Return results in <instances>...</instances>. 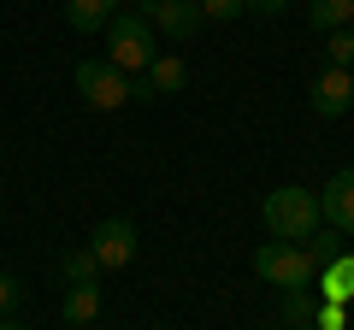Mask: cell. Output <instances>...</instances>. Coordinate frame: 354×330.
Instances as JSON below:
<instances>
[{
  "label": "cell",
  "mask_w": 354,
  "mask_h": 330,
  "mask_svg": "<svg viewBox=\"0 0 354 330\" xmlns=\"http://www.w3.org/2000/svg\"><path fill=\"white\" fill-rule=\"evenodd\" d=\"M195 6H201V18H218V24L242 18V0H195Z\"/></svg>",
  "instance_id": "cell-20"
},
{
  "label": "cell",
  "mask_w": 354,
  "mask_h": 330,
  "mask_svg": "<svg viewBox=\"0 0 354 330\" xmlns=\"http://www.w3.org/2000/svg\"><path fill=\"white\" fill-rule=\"evenodd\" d=\"M59 313H65V324H95L101 318V283H71L65 289V301H59Z\"/></svg>",
  "instance_id": "cell-12"
},
{
  "label": "cell",
  "mask_w": 354,
  "mask_h": 330,
  "mask_svg": "<svg viewBox=\"0 0 354 330\" xmlns=\"http://www.w3.org/2000/svg\"><path fill=\"white\" fill-rule=\"evenodd\" d=\"M290 0H242V12H254V18H278Z\"/></svg>",
  "instance_id": "cell-21"
},
{
  "label": "cell",
  "mask_w": 354,
  "mask_h": 330,
  "mask_svg": "<svg viewBox=\"0 0 354 330\" xmlns=\"http://www.w3.org/2000/svg\"><path fill=\"white\" fill-rule=\"evenodd\" d=\"M319 330H348V307L342 301H319V318H313Z\"/></svg>",
  "instance_id": "cell-19"
},
{
  "label": "cell",
  "mask_w": 354,
  "mask_h": 330,
  "mask_svg": "<svg viewBox=\"0 0 354 330\" xmlns=\"http://www.w3.org/2000/svg\"><path fill=\"white\" fill-rule=\"evenodd\" d=\"M0 330H30V324H24V318H0Z\"/></svg>",
  "instance_id": "cell-23"
},
{
  "label": "cell",
  "mask_w": 354,
  "mask_h": 330,
  "mask_svg": "<svg viewBox=\"0 0 354 330\" xmlns=\"http://www.w3.org/2000/svg\"><path fill=\"white\" fill-rule=\"evenodd\" d=\"M130 12H142V18H148V12H153V0H130Z\"/></svg>",
  "instance_id": "cell-22"
},
{
  "label": "cell",
  "mask_w": 354,
  "mask_h": 330,
  "mask_svg": "<svg viewBox=\"0 0 354 330\" xmlns=\"http://www.w3.org/2000/svg\"><path fill=\"white\" fill-rule=\"evenodd\" d=\"M319 218H325L330 230H342V236H354V165L337 171V177L319 189Z\"/></svg>",
  "instance_id": "cell-8"
},
{
  "label": "cell",
  "mask_w": 354,
  "mask_h": 330,
  "mask_svg": "<svg viewBox=\"0 0 354 330\" xmlns=\"http://www.w3.org/2000/svg\"><path fill=\"white\" fill-rule=\"evenodd\" d=\"M88 248H95L101 271H124L136 260V224L130 218H101V224L88 230Z\"/></svg>",
  "instance_id": "cell-5"
},
{
  "label": "cell",
  "mask_w": 354,
  "mask_h": 330,
  "mask_svg": "<svg viewBox=\"0 0 354 330\" xmlns=\"http://www.w3.org/2000/svg\"><path fill=\"white\" fill-rule=\"evenodd\" d=\"M148 24L160 30V36H171V41H189L207 18H201V6H195V0H153Z\"/></svg>",
  "instance_id": "cell-9"
},
{
  "label": "cell",
  "mask_w": 354,
  "mask_h": 330,
  "mask_svg": "<svg viewBox=\"0 0 354 330\" xmlns=\"http://www.w3.org/2000/svg\"><path fill=\"white\" fill-rule=\"evenodd\" d=\"M183 83H189V65L177 53H160L142 77H130V101H160V95H177Z\"/></svg>",
  "instance_id": "cell-6"
},
{
  "label": "cell",
  "mask_w": 354,
  "mask_h": 330,
  "mask_svg": "<svg viewBox=\"0 0 354 330\" xmlns=\"http://www.w3.org/2000/svg\"><path fill=\"white\" fill-rule=\"evenodd\" d=\"M325 53H330V65H342V71H354V24L330 30V36H325Z\"/></svg>",
  "instance_id": "cell-16"
},
{
  "label": "cell",
  "mask_w": 354,
  "mask_h": 330,
  "mask_svg": "<svg viewBox=\"0 0 354 330\" xmlns=\"http://www.w3.org/2000/svg\"><path fill=\"white\" fill-rule=\"evenodd\" d=\"M295 330H319V324H295Z\"/></svg>",
  "instance_id": "cell-24"
},
{
  "label": "cell",
  "mask_w": 354,
  "mask_h": 330,
  "mask_svg": "<svg viewBox=\"0 0 354 330\" xmlns=\"http://www.w3.org/2000/svg\"><path fill=\"white\" fill-rule=\"evenodd\" d=\"M307 254H313L319 266H325V260H337V254H342V230H337V236H319V230H313V236H307Z\"/></svg>",
  "instance_id": "cell-18"
},
{
  "label": "cell",
  "mask_w": 354,
  "mask_h": 330,
  "mask_svg": "<svg viewBox=\"0 0 354 330\" xmlns=\"http://www.w3.org/2000/svg\"><path fill=\"white\" fill-rule=\"evenodd\" d=\"M118 18V0H65V24L77 30V36H95V30H106Z\"/></svg>",
  "instance_id": "cell-11"
},
{
  "label": "cell",
  "mask_w": 354,
  "mask_h": 330,
  "mask_svg": "<svg viewBox=\"0 0 354 330\" xmlns=\"http://www.w3.org/2000/svg\"><path fill=\"white\" fill-rule=\"evenodd\" d=\"M65 278H71V283H95V278H101L95 248H71V254H65Z\"/></svg>",
  "instance_id": "cell-15"
},
{
  "label": "cell",
  "mask_w": 354,
  "mask_h": 330,
  "mask_svg": "<svg viewBox=\"0 0 354 330\" xmlns=\"http://www.w3.org/2000/svg\"><path fill=\"white\" fill-rule=\"evenodd\" d=\"M18 301H24V283H18L12 271H0V318H12Z\"/></svg>",
  "instance_id": "cell-17"
},
{
  "label": "cell",
  "mask_w": 354,
  "mask_h": 330,
  "mask_svg": "<svg viewBox=\"0 0 354 330\" xmlns=\"http://www.w3.org/2000/svg\"><path fill=\"white\" fill-rule=\"evenodd\" d=\"M71 83H77V95H83V106H95V113H113V106L130 101V77L118 71L106 53H101V59H77Z\"/></svg>",
  "instance_id": "cell-4"
},
{
  "label": "cell",
  "mask_w": 354,
  "mask_h": 330,
  "mask_svg": "<svg viewBox=\"0 0 354 330\" xmlns=\"http://www.w3.org/2000/svg\"><path fill=\"white\" fill-rule=\"evenodd\" d=\"M254 271L272 289H307L319 278V260L307 254V242H266L260 254H254Z\"/></svg>",
  "instance_id": "cell-3"
},
{
  "label": "cell",
  "mask_w": 354,
  "mask_h": 330,
  "mask_svg": "<svg viewBox=\"0 0 354 330\" xmlns=\"http://www.w3.org/2000/svg\"><path fill=\"white\" fill-rule=\"evenodd\" d=\"M283 330H295V324H313V318H319V301H313V295H307V289H283Z\"/></svg>",
  "instance_id": "cell-14"
},
{
  "label": "cell",
  "mask_w": 354,
  "mask_h": 330,
  "mask_svg": "<svg viewBox=\"0 0 354 330\" xmlns=\"http://www.w3.org/2000/svg\"><path fill=\"white\" fill-rule=\"evenodd\" d=\"M348 106H354V71L325 65V71L313 77V113H319V118H342Z\"/></svg>",
  "instance_id": "cell-7"
},
{
  "label": "cell",
  "mask_w": 354,
  "mask_h": 330,
  "mask_svg": "<svg viewBox=\"0 0 354 330\" xmlns=\"http://www.w3.org/2000/svg\"><path fill=\"white\" fill-rule=\"evenodd\" d=\"M106 59H113L124 77H142L153 59H160V30H153L142 12H118L113 24H106Z\"/></svg>",
  "instance_id": "cell-2"
},
{
  "label": "cell",
  "mask_w": 354,
  "mask_h": 330,
  "mask_svg": "<svg viewBox=\"0 0 354 330\" xmlns=\"http://www.w3.org/2000/svg\"><path fill=\"white\" fill-rule=\"evenodd\" d=\"M319 301H342V307L354 301V254H348V248L319 266Z\"/></svg>",
  "instance_id": "cell-10"
},
{
  "label": "cell",
  "mask_w": 354,
  "mask_h": 330,
  "mask_svg": "<svg viewBox=\"0 0 354 330\" xmlns=\"http://www.w3.org/2000/svg\"><path fill=\"white\" fill-rule=\"evenodd\" d=\"M307 24H313L319 36H330V30L354 24V0H307Z\"/></svg>",
  "instance_id": "cell-13"
},
{
  "label": "cell",
  "mask_w": 354,
  "mask_h": 330,
  "mask_svg": "<svg viewBox=\"0 0 354 330\" xmlns=\"http://www.w3.org/2000/svg\"><path fill=\"white\" fill-rule=\"evenodd\" d=\"M260 218L272 230V242H307L319 230V195L301 189V183H283L260 201Z\"/></svg>",
  "instance_id": "cell-1"
}]
</instances>
